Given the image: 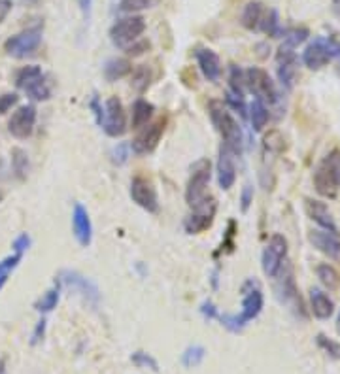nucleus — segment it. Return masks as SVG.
Returning a JSON list of instances; mask_svg holds the SVG:
<instances>
[{"label": "nucleus", "instance_id": "nucleus-1", "mask_svg": "<svg viewBox=\"0 0 340 374\" xmlns=\"http://www.w3.org/2000/svg\"><path fill=\"white\" fill-rule=\"evenodd\" d=\"M242 293H244V299H242V310L240 314H223V316H218V320L221 321V325L227 327L233 333H238L242 329L248 325V321L256 320L257 316L261 314L264 305L263 291H261V285L257 280H248V282L242 285Z\"/></svg>", "mask_w": 340, "mask_h": 374}, {"label": "nucleus", "instance_id": "nucleus-2", "mask_svg": "<svg viewBox=\"0 0 340 374\" xmlns=\"http://www.w3.org/2000/svg\"><path fill=\"white\" fill-rule=\"evenodd\" d=\"M208 114L214 123V127L223 138V148H227L233 155H242V148H244V137H242V129L238 121L234 119L231 112L223 106L221 100H210L208 102Z\"/></svg>", "mask_w": 340, "mask_h": 374}, {"label": "nucleus", "instance_id": "nucleus-3", "mask_svg": "<svg viewBox=\"0 0 340 374\" xmlns=\"http://www.w3.org/2000/svg\"><path fill=\"white\" fill-rule=\"evenodd\" d=\"M314 187L325 199H335L340 191V150H331L314 170Z\"/></svg>", "mask_w": 340, "mask_h": 374}, {"label": "nucleus", "instance_id": "nucleus-4", "mask_svg": "<svg viewBox=\"0 0 340 374\" xmlns=\"http://www.w3.org/2000/svg\"><path fill=\"white\" fill-rule=\"evenodd\" d=\"M212 176V165L208 159H199L191 167V176H189L188 187H185V202L189 207L195 208L201 204L208 195H206V187L210 183Z\"/></svg>", "mask_w": 340, "mask_h": 374}, {"label": "nucleus", "instance_id": "nucleus-5", "mask_svg": "<svg viewBox=\"0 0 340 374\" xmlns=\"http://www.w3.org/2000/svg\"><path fill=\"white\" fill-rule=\"evenodd\" d=\"M332 57H340V44L335 38H316L310 44L304 54H302V62L310 70L324 69Z\"/></svg>", "mask_w": 340, "mask_h": 374}, {"label": "nucleus", "instance_id": "nucleus-6", "mask_svg": "<svg viewBox=\"0 0 340 374\" xmlns=\"http://www.w3.org/2000/svg\"><path fill=\"white\" fill-rule=\"evenodd\" d=\"M144 31H146V19L140 16H128L113 23L110 29V38L115 46L125 49L140 38Z\"/></svg>", "mask_w": 340, "mask_h": 374}, {"label": "nucleus", "instance_id": "nucleus-7", "mask_svg": "<svg viewBox=\"0 0 340 374\" xmlns=\"http://www.w3.org/2000/svg\"><path fill=\"white\" fill-rule=\"evenodd\" d=\"M40 44H42V29L32 27V29H27V31L8 38L6 44H4V51L15 59H25V57L34 54Z\"/></svg>", "mask_w": 340, "mask_h": 374}, {"label": "nucleus", "instance_id": "nucleus-8", "mask_svg": "<svg viewBox=\"0 0 340 374\" xmlns=\"http://www.w3.org/2000/svg\"><path fill=\"white\" fill-rule=\"evenodd\" d=\"M57 282L63 283L68 290L76 291L78 295H82L83 301H87L91 306L97 308L98 303H100V291L95 283L91 282L89 278H85L83 274H80L78 270H60Z\"/></svg>", "mask_w": 340, "mask_h": 374}, {"label": "nucleus", "instance_id": "nucleus-9", "mask_svg": "<svg viewBox=\"0 0 340 374\" xmlns=\"http://www.w3.org/2000/svg\"><path fill=\"white\" fill-rule=\"evenodd\" d=\"M216 210H218V202L214 197H206V199L193 208V212L185 218L183 222V229L188 231L189 235H201L206 229H210L214 218H216Z\"/></svg>", "mask_w": 340, "mask_h": 374}, {"label": "nucleus", "instance_id": "nucleus-10", "mask_svg": "<svg viewBox=\"0 0 340 374\" xmlns=\"http://www.w3.org/2000/svg\"><path fill=\"white\" fill-rule=\"evenodd\" d=\"M244 76H246V85H248V89L253 93L261 102H271V104L278 102L276 85H274L271 76H269L263 69L251 67V69H248L244 72Z\"/></svg>", "mask_w": 340, "mask_h": 374}, {"label": "nucleus", "instance_id": "nucleus-11", "mask_svg": "<svg viewBox=\"0 0 340 374\" xmlns=\"http://www.w3.org/2000/svg\"><path fill=\"white\" fill-rule=\"evenodd\" d=\"M100 127L104 129L108 137L117 138L123 137L127 132V114H125V108L117 97H110L104 104V117Z\"/></svg>", "mask_w": 340, "mask_h": 374}, {"label": "nucleus", "instance_id": "nucleus-12", "mask_svg": "<svg viewBox=\"0 0 340 374\" xmlns=\"http://www.w3.org/2000/svg\"><path fill=\"white\" fill-rule=\"evenodd\" d=\"M287 257V240L284 235H272L263 252V272L269 278H276Z\"/></svg>", "mask_w": 340, "mask_h": 374}, {"label": "nucleus", "instance_id": "nucleus-13", "mask_svg": "<svg viewBox=\"0 0 340 374\" xmlns=\"http://www.w3.org/2000/svg\"><path fill=\"white\" fill-rule=\"evenodd\" d=\"M131 199L150 214L159 212V197L153 183L146 176H135L131 180Z\"/></svg>", "mask_w": 340, "mask_h": 374}, {"label": "nucleus", "instance_id": "nucleus-14", "mask_svg": "<svg viewBox=\"0 0 340 374\" xmlns=\"http://www.w3.org/2000/svg\"><path fill=\"white\" fill-rule=\"evenodd\" d=\"M34 125H36V108L32 104H25L12 114L10 121H8V130L17 140H25L32 135Z\"/></svg>", "mask_w": 340, "mask_h": 374}, {"label": "nucleus", "instance_id": "nucleus-15", "mask_svg": "<svg viewBox=\"0 0 340 374\" xmlns=\"http://www.w3.org/2000/svg\"><path fill=\"white\" fill-rule=\"evenodd\" d=\"M166 119H159V121L151 123L148 127H142V130L138 132V137L133 140V152L138 155H148V153L155 152V148L161 142V137L165 132Z\"/></svg>", "mask_w": 340, "mask_h": 374}, {"label": "nucleus", "instance_id": "nucleus-16", "mask_svg": "<svg viewBox=\"0 0 340 374\" xmlns=\"http://www.w3.org/2000/svg\"><path fill=\"white\" fill-rule=\"evenodd\" d=\"M295 47H289L282 44L276 55V65H278V78L282 85L286 89H291L295 82V74H297V55L293 51Z\"/></svg>", "mask_w": 340, "mask_h": 374}, {"label": "nucleus", "instance_id": "nucleus-17", "mask_svg": "<svg viewBox=\"0 0 340 374\" xmlns=\"http://www.w3.org/2000/svg\"><path fill=\"white\" fill-rule=\"evenodd\" d=\"M72 231L78 240V244L82 248H87L93 240V225H91V218L87 208L83 207L82 202H76L74 210H72Z\"/></svg>", "mask_w": 340, "mask_h": 374}, {"label": "nucleus", "instance_id": "nucleus-18", "mask_svg": "<svg viewBox=\"0 0 340 374\" xmlns=\"http://www.w3.org/2000/svg\"><path fill=\"white\" fill-rule=\"evenodd\" d=\"M278 297L282 303H286L293 308L295 312L304 316V306H302L301 295H299V290H297V283H295L293 270L289 268L286 274L282 276L278 285Z\"/></svg>", "mask_w": 340, "mask_h": 374}, {"label": "nucleus", "instance_id": "nucleus-19", "mask_svg": "<svg viewBox=\"0 0 340 374\" xmlns=\"http://www.w3.org/2000/svg\"><path fill=\"white\" fill-rule=\"evenodd\" d=\"M304 208H306V214H308L310 220H314L319 227H324L325 231H329L332 235H340L339 227H337V223L332 220L327 204L314 199H304Z\"/></svg>", "mask_w": 340, "mask_h": 374}, {"label": "nucleus", "instance_id": "nucleus-20", "mask_svg": "<svg viewBox=\"0 0 340 374\" xmlns=\"http://www.w3.org/2000/svg\"><path fill=\"white\" fill-rule=\"evenodd\" d=\"M195 57L203 76L208 82H218L221 78V61H219L218 54L208 49V47H201V49H196Z\"/></svg>", "mask_w": 340, "mask_h": 374}, {"label": "nucleus", "instance_id": "nucleus-21", "mask_svg": "<svg viewBox=\"0 0 340 374\" xmlns=\"http://www.w3.org/2000/svg\"><path fill=\"white\" fill-rule=\"evenodd\" d=\"M218 182L223 191H229L236 182V168H234L233 153L221 145L218 159Z\"/></svg>", "mask_w": 340, "mask_h": 374}, {"label": "nucleus", "instance_id": "nucleus-22", "mask_svg": "<svg viewBox=\"0 0 340 374\" xmlns=\"http://www.w3.org/2000/svg\"><path fill=\"white\" fill-rule=\"evenodd\" d=\"M308 240L317 248L319 252L329 255L332 259L340 257V238L339 235H332L329 231H310Z\"/></svg>", "mask_w": 340, "mask_h": 374}, {"label": "nucleus", "instance_id": "nucleus-23", "mask_svg": "<svg viewBox=\"0 0 340 374\" xmlns=\"http://www.w3.org/2000/svg\"><path fill=\"white\" fill-rule=\"evenodd\" d=\"M310 305H312V312L317 320H329L335 312V305L329 299L327 293L321 290H312L310 291Z\"/></svg>", "mask_w": 340, "mask_h": 374}, {"label": "nucleus", "instance_id": "nucleus-24", "mask_svg": "<svg viewBox=\"0 0 340 374\" xmlns=\"http://www.w3.org/2000/svg\"><path fill=\"white\" fill-rule=\"evenodd\" d=\"M153 112H155V106L151 102L144 99L136 100L135 104H133V112H131V125H133V129L146 127L151 117H153Z\"/></svg>", "mask_w": 340, "mask_h": 374}, {"label": "nucleus", "instance_id": "nucleus-25", "mask_svg": "<svg viewBox=\"0 0 340 374\" xmlns=\"http://www.w3.org/2000/svg\"><path fill=\"white\" fill-rule=\"evenodd\" d=\"M131 72H133V65H131L128 59L115 57V59H110L104 65V78L108 82H117L121 78L128 76Z\"/></svg>", "mask_w": 340, "mask_h": 374}, {"label": "nucleus", "instance_id": "nucleus-26", "mask_svg": "<svg viewBox=\"0 0 340 374\" xmlns=\"http://www.w3.org/2000/svg\"><path fill=\"white\" fill-rule=\"evenodd\" d=\"M44 78V72L36 65H29V67H21V69L15 72V87L17 89H29L30 85L36 84L38 80Z\"/></svg>", "mask_w": 340, "mask_h": 374}, {"label": "nucleus", "instance_id": "nucleus-27", "mask_svg": "<svg viewBox=\"0 0 340 374\" xmlns=\"http://www.w3.org/2000/svg\"><path fill=\"white\" fill-rule=\"evenodd\" d=\"M261 19H263V4L261 2H249V4H246V8H244L240 17L242 27L248 29V31H256L261 25Z\"/></svg>", "mask_w": 340, "mask_h": 374}, {"label": "nucleus", "instance_id": "nucleus-28", "mask_svg": "<svg viewBox=\"0 0 340 374\" xmlns=\"http://www.w3.org/2000/svg\"><path fill=\"white\" fill-rule=\"evenodd\" d=\"M151 84V70L148 65H138L136 69L131 72V85L136 93H146Z\"/></svg>", "mask_w": 340, "mask_h": 374}, {"label": "nucleus", "instance_id": "nucleus-29", "mask_svg": "<svg viewBox=\"0 0 340 374\" xmlns=\"http://www.w3.org/2000/svg\"><path fill=\"white\" fill-rule=\"evenodd\" d=\"M269 117H271V114L264 106V102H261L259 99L253 100L251 106H249V119H251V127H253L256 132L264 129V125L269 123Z\"/></svg>", "mask_w": 340, "mask_h": 374}, {"label": "nucleus", "instance_id": "nucleus-30", "mask_svg": "<svg viewBox=\"0 0 340 374\" xmlns=\"http://www.w3.org/2000/svg\"><path fill=\"white\" fill-rule=\"evenodd\" d=\"M59 282H55V285H53L52 290H47L42 295V297L38 299L36 303H34V308H36L40 314H47L52 312L53 308H57V305H59Z\"/></svg>", "mask_w": 340, "mask_h": 374}, {"label": "nucleus", "instance_id": "nucleus-31", "mask_svg": "<svg viewBox=\"0 0 340 374\" xmlns=\"http://www.w3.org/2000/svg\"><path fill=\"white\" fill-rule=\"evenodd\" d=\"M317 272V278H319V282L324 283L327 290H339L340 288V274L337 272V268L331 267V265H327V263H324V265H317L316 268Z\"/></svg>", "mask_w": 340, "mask_h": 374}, {"label": "nucleus", "instance_id": "nucleus-32", "mask_svg": "<svg viewBox=\"0 0 340 374\" xmlns=\"http://www.w3.org/2000/svg\"><path fill=\"white\" fill-rule=\"evenodd\" d=\"M12 170L19 180H25L29 174V155L21 148L12 150Z\"/></svg>", "mask_w": 340, "mask_h": 374}, {"label": "nucleus", "instance_id": "nucleus-33", "mask_svg": "<svg viewBox=\"0 0 340 374\" xmlns=\"http://www.w3.org/2000/svg\"><path fill=\"white\" fill-rule=\"evenodd\" d=\"M21 257H23L21 253H12V255H8V257H4V259L0 261V290L6 285L10 274H12L15 268H17V265L21 263Z\"/></svg>", "mask_w": 340, "mask_h": 374}, {"label": "nucleus", "instance_id": "nucleus-34", "mask_svg": "<svg viewBox=\"0 0 340 374\" xmlns=\"http://www.w3.org/2000/svg\"><path fill=\"white\" fill-rule=\"evenodd\" d=\"M206 358V350H204L203 346H189L188 350L181 353V363L183 366H189V369H193V366H199Z\"/></svg>", "mask_w": 340, "mask_h": 374}, {"label": "nucleus", "instance_id": "nucleus-35", "mask_svg": "<svg viewBox=\"0 0 340 374\" xmlns=\"http://www.w3.org/2000/svg\"><path fill=\"white\" fill-rule=\"evenodd\" d=\"M229 85H231V93L236 97H244V85H246V76L244 70L236 65H231L229 70Z\"/></svg>", "mask_w": 340, "mask_h": 374}, {"label": "nucleus", "instance_id": "nucleus-36", "mask_svg": "<svg viewBox=\"0 0 340 374\" xmlns=\"http://www.w3.org/2000/svg\"><path fill=\"white\" fill-rule=\"evenodd\" d=\"M261 29H263L269 36H272V38H278V36H282L284 34V31H282V27H280V21H278V14H276V10H271L267 16L261 19V25H259Z\"/></svg>", "mask_w": 340, "mask_h": 374}, {"label": "nucleus", "instance_id": "nucleus-37", "mask_svg": "<svg viewBox=\"0 0 340 374\" xmlns=\"http://www.w3.org/2000/svg\"><path fill=\"white\" fill-rule=\"evenodd\" d=\"M263 144L264 148L272 153H282L284 150H286V140H284V137H282V132H280V130H271L269 135H264Z\"/></svg>", "mask_w": 340, "mask_h": 374}, {"label": "nucleus", "instance_id": "nucleus-38", "mask_svg": "<svg viewBox=\"0 0 340 374\" xmlns=\"http://www.w3.org/2000/svg\"><path fill=\"white\" fill-rule=\"evenodd\" d=\"M25 93L32 100H47L52 97V89H49V85L45 82V78H42V80H38L36 84L30 85L29 89H25Z\"/></svg>", "mask_w": 340, "mask_h": 374}, {"label": "nucleus", "instance_id": "nucleus-39", "mask_svg": "<svg viewBox=\"0 0 340 374\" xmlns=\"http://www.w3.org/2000/svg\"><path fill=\"white\" fill-rule=\"evenodd\" d=\"M316 342H317V346H319V348H321V350H324L327 355H329V358L340 359V344L339 342H335L332 338H327V336L321 335V333L316 336Z\"/></svg>", "mask_w": 340, "mask_h": 374}, {"label": "nucleus", "instance_id": "nucleus-40", "mask_svg": "<svg viewBox=\"0 0 340 374\" xmlns=\"http://www.w3.org/2000/svg\"><path fill=\"white\" fill-rule=\"evenodd\" d=\"M131 361H133L136 366L150 369V371H153V373H157L159 371V365H157V361H155V358L150 355V353H146V351H135V353L131 355Z\"/></svg>", "mask_w": 340, "mask_h": 374}, {"label": "nucleus", "instance_id": "nucleus-41", "mask_svg": "<svg viewBox=\"0 0 340 374\" xmlns=\"http://www.w3.org/2000/svg\"><path fill=\"white\" fill-rule=\"evenodd\" d=\"M286 34V40H284V44L289 47H297L299 44H302L304 40L308 38V29H304V27H299V29H289V31L284 32Z\"/></svg>", "mask_w": 340, "mask_h": 374}, {"label": "nucleus", "instance_id": "nucleus-42", "mask_svg": "<svg viewBox=\"0 0 340 374\" xmlns=\"http://www.w3.org/2000/svg\"><path fill=\"white\" fill-rule=\"evenodd\" d=\"M153 0H121L120 10L121 12H127V14H133V12H140V10L150 8Z\"/></svg>", "mask_w": 340, "mask_h": 374}, {"label": "nucleus", "instance_id": "nucleus-43", "mask_svg": "<svg viewBox=\"0 0 340 374\" xmlns=\"http://www.w3.org/2000/svg\"><path fill=\"white\" fill-rule=\"evenodd\" d=\"M128 153H131V145L128 144H117L115 148L112 150V161L113 165H117V167H121V165H125L128 159Z\"/></svg>", "mask_w": 340, "mask_h": 374}, {"label": "nucleus", "instance_id": "nucleus-44", "mask_svg": "<svg viewBox=\"0 0 340 374\" xmlns=\"http://www.w3.org/2000/svg\"><path fill=\"white\" fill-rule=\"evenodd\" d=\"M17 102H19V97L15 93H2L0 95V117L10 112Z\"/></svg>", "mask_w": 340, "mask_h": 374}, {"label": "nucleus", "instance_id": "nucleus-45", "mask_svg": "<svg viewBox=\"0 0 340 374\" xmlns=\"http://www.w3.org/2000/svg\"><path fill=\"white\" fill-rule=\"evenodd\" d=\"M150 49V42L144 38H138L136 42H133L131 46L125 47V54L128 55V57H138V55L146 54Z\"/></svg>", "mask_w": 340, "mask_h": 374}, {"label": "nucleus", "instance_id": "nucleus-46", "mask_svg": "<svg viewBox=\"0 0 340 374\" xmlns=\"http://www.w3.org/2000/svg\"><path fill=\"white\" fill-rule=\"evenodd\" d=\"M251 202H253V187L246 183L244 187H242L240 193V210L242 212H248L249 207H251Z\"/></svg>", "mask_w": 340, "mask_h": 374}, {"label": "nucleus", "instance_id": "nucleus-47", "mask_svg": "<svg viewBox=\"0 0 340 374\" xmlns=\"http://www.w3.org/2000/svg\"><path fill=\"white\" fill-rule=\"evenodd\" d=\"M227 102H229V106H233L242 117H246V104H244V97H236L233 93L229 91L227 93Z\"/></svg>", "mask_w": 340, "mask_h": 374}, {"label": "nucleus", "instance_id": "nucleus-48", "mask_svg": "<svg viewBox=\"0 0 340 374\" xmlns=\"http://www.w3.org/2000/svg\"><path fill=\"white\" fill-rule=\"evenodd\" d=\"M12 246H14V253H21L23 255V252H27V250H29V246H30L29 235H27V233L19 235V237L15 238L14 244Z\"/></svg>", "mask_w": 340, "mask_h": 374}, {"label": "nucleus", "instance_id": "nucleus-49", "mask_svg": "<svg viewBox=\"0 0 340 374\" xmlns=\"http://www.w3.org/2000/svg\"><path fill=\"white\" fill-rule=\"evenodd\" d=\"M201 314H203L206 320H216L219 314H218V308H216V305L212 303V301H204L203 305H201Z\"/></svg>", "mask_w": 340, "mask_h": 374}, {"label": "nucleus", "instance_id": "nucleus-50", "mask_svg": "<svg viewBox=\"0 0 340 374\" xmlns=\"http://www.w3.org/2000/svg\"><path fill=\"white\" fill-rule=\"evenodd\" d=\"M89 108L93 110V114H95V117H97V123L100 125V123H102V117H104V108H102V104H100L98 97H93V99L89 100Z\"/></svg>", "mask_w": 340, "mask_h": 374}, {"label": "nucleus", "instance_id": "nucleus-51", "mask_svg": "<svg viewBox=\"0 0 340 374\" xmlns=\"http://www.w3.org/2000/svg\"><path fill=\"white\" fill-rule=\"evenodd\" d=\"M45 323L47 321L42 318V320L36 323V329H34V333H32V340H30V344H38L42 338H44V333H45Z\"/></svg>", "mask_w": 340, "mask_h": 374}, {"label": "nucleus", "instance_id": "nucleus-52", "mask_svg": "<svg viewBox=\"0 0 340 374\" xmlns=\"http://www.w3.org/2000/svg\"><path fill=\"white\" fill-rule=\"evenodd\" d=\"M10 12H12V0H0V23L6 19Z\"/></svg>", "mask_w": 340, "mask_h": 374}, {"label": "nucleus", "instance_id": "nucleus-53", "mask_svg": "<svg viewBox=\"0 0 340 374\" xmlns=\"http://www.w3.org/2000/svg\"><path fill=\"white\" fill-rule=\"evenodd\" d=\"M331 10L335 17L340 21V0H331Z\"/></svg>", "mask_w": 340, "mask_h": 374}, {"label": "nucleus", "instance_id": "nucleus-54", "mask_svg": "<svg viewBox=\"0 0 340 374\" xmlns=\"http://www.w3.org/2000/svg\"><path fill=\"white\" fill-rule=\"evenodd\" d=\"M0 374H6V371H4V361L0 359Z\"/></svg>", "mask_w": 340, "mask_h": 374}, {"label": "nucleus", "instance_id": "nucleus-55", "mask_svg": "<svg viewBox=\"0 0 340 374\" xmlns=\"http://www.w3.org/2000/svg\"><path fill=\"white\" fill-rule=\"evenodd\" d=\"M0 172H4V165H2V161H0Z\"/></svg>", "mask_w": 340, "mask_h": 374}, {"label": "nucleus", "instance_id": "nucleus-56", "mask_svg": "<svg viewBox=\"0 0 340 374\" xmlns=\"http://www.w3.org/2000/svg\"><path fill=\"white\" fill-rule=\"evenodd\" d=\"M2 199H4V193L0 191V202H2Z\"/></svg>", "mask_w": 340, "mask_h": 374}, {"label": "nucleus", "instance_id": "nucleus-57", "mask_svg": "<svg viewBox=\"0 0 340 374\" xmlns=\"http://www.w3.org/2000/svg\"><path fill=\"white\" fill-rule=\"evenodd\" d=\"M339 325H340V320H339Z\"/></svg>", "mask_w": 340, "mask_h": 374}]
</instances>
